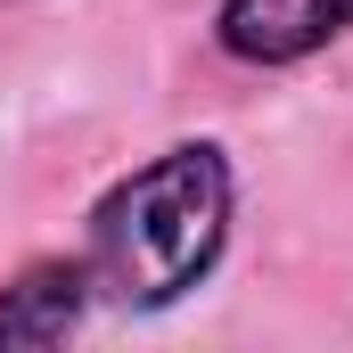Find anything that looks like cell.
<instances>
[{
    "label": "cell",
    "mask_w": 353,
    "mask_h": 353,
    "mask_svg": "<svg viewBox=\"0 0 353 353\" xmlns=\"http://www.w3.org/2000/svg\"><path fill=\"white\" fill-rule=\"evenodd\" d=\"M230 230V173L214 148H173L157 165H140L132 181H115L90 214V288L107 304H173L181 288H197L205 263L222 255Z\"/></svg>",
    "instance_id": "6da1fadb"
},
{
    "label": "cell",
    "mask_w": 353,
    "mask_h": 353,
    "mask_svg": "<svg viewBox=\"0 0 353 353\" xmlns=\"http://www.w3.org/2000/svg\"><path fill=\"white\" fill-rule=\"evenodd\" d=\"M345 25H353V0H222V50L255 58V66L312 58Z\"/></svg>",
    "instance_id": "7a4b0ae2"
},
{
    "label": "cell",
    "mask_w": 353,
    "mask_h": 353,
    "mask_svg": "<svg viewBox=\"0 0 353 353\" xmlns=\"http://www.w3.org/2000/svg\"><path fill=\"white\" fill-rule=\"evenodd\" d=\"M83 263H33L8 296H0V345H58L83 321Z\"/></svg>",
    "instance_id": "3957f363"
}]
</instances>
